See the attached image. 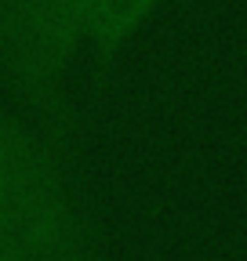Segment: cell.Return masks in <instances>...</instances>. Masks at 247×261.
Returning <instances> with one entry per match:
<instances>
[{
  "label": "cell",
  "instance_id": "cell-2",
  "mask_svg": "<svg viewBox=\"0 0 247 261\" xmlns=\"http://www.w3.org/2000/svg\"><path fill=\"white\" fill-rule=\"evenodd\" d=\"M84 47L73 0H0V87L11 109L73 163L84 123L69 80Z\"/></svg>",
  "mask_w": 247,
  "mask_h": 261
},
{
  "label": "cell",
  "instance_id": "cell-1",
  "mask_svg": "<svg viewBox=\"0 0 247 261\" xmlns=\"http://www.w3.org/2000/svg\"><path fill=\"white\" fill-rule=\"evenodd\" d=\"M0 261H116L80 163L0 102Z\"/></svg>",
  "mask_w": 247,
  "mask_h": 261
},
{
  "label": "cell",
  "instance_id": "cell-3",
  "mask_svg": "<svg viewBox=\"0 0 247 261\" xmlns=\"http://www.w3.org/2000/svg\"><path fill=\"white\" fill-rule=\"evenodd\" d=\"M164 4L167 0H73L84 44L91 51V87L98 102H106L124 55Z\"/></svg>",
  "mask_w": 247,
  "mask_h": 261
}]
</instances>
